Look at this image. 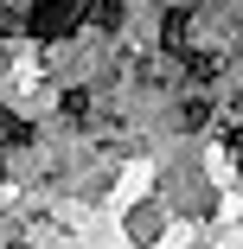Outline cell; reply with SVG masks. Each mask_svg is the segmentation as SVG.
<instances>
[{
  "instance_id": "7a4b0ae2",
  "label": "cell",
  "mask_w": 243,
  "mask_h": 249,
  "mask_svg": "<svg viewBox=\"0 0 243 249\" xmlns=\"http://www.w3.org/2000/svg\"><path fill=\"white\" fill-rule=\"evenodd\" d=\"M186 38H192V7L173 0V7H167V26H160V45H167L173 58H186Z\"/></svg>"
},
{
  "instance_id": "6da1fadb",
  "label": "cell",
  "mask_w": 243,
  "mask_h": 249,
  "mask_svg": "<svg viewBox=\"0 0 243 249\" xmlns=\"http://www.w3.org/2000/svg\"><path fill=\"white\" fill-rule=\"evenodd\" d=\"M77 26H90V0H32V26H26V38L58 45V38H71Z\"/></svg>"
},
{
  "instance_id": "ba28073f",
  "label": "cell",
  "mask_w": 243,
  "mask_h": 249,
  "mask_svg": "<svg viewBox=\"0 0 243 249\" xmlns=\"http://www.w3.org/2000/svg\"><path fill=\"white\" fill-rule=\"evenodd\" d=\"M90 109H96L90 89H71V96H64V122H90Z\"/></svg>"
},
{
  "instance_id": "3957f363",
  "label": "cell",
  "mask_w": 243,
  "mask_h": 249,
  "mask_svg": "<svg viewBox=\"0 0 243 249\" xmlns=\"http://www.w3.org/2000/svg\"><path fill=\"white\" fill-rule=\"evenodd\" d=\"M32 26V0H0V38H19Z\"/></svg>"
},
{
  "instance_id": "9c48e42d",
  "label": "cell",
  "mask_w": 243,
  "mask_h": 249,
  "mask_svg": "<svg viewBox=\"0 0 243 249\" xmlns=\"http://www.w3.org/2000/svg\"><path fill=\"white\" fill-rule=\"evenodd\" d=\"M230 160H237V173H243V115H230Z\"/></svg>"
},
{
  "instance_id": "5b68a950",
  "label": "cell",
  "mask_w": 243,
  "mask_h": 249,
  "mask_svg": "<svg viewBox=\"0 0 243 249\" xmlns=\"http://www.w3.org/2000/svg\"><path fill=\"white\" fill-rule=\"evenodd\" d=\"M179 64H186V77H192V83H211V77L224 71V58H218V52H186Z\"/></svg>"
},
{
  "instance_id": "277c9868",
  "label": "cell",
  "mask_w": 243,
  "mask_h": 249,
  "mask_svg": "<svg viewBox=\"0 0 243 249\" xmlns=\"http://www.w3.org/2000/svg\"><path fill=\"white\" fill-rule=\"evenodd\" d=\"M122 19H128V0H90V26L96 32H115Z\"/></svg>"
},
{
  "instance_id": "52a82bcc",
  "label": "cell",
  "mask_w": 243,
  "mask_h": 249,
  "mask_svg": "<svg viewBox=\"0 0 243 249\" xmlns=\"http://www.w3.org/2000/svg\"><path fill=\"white\" fill-rule=\"evenodd\" d=\"M205 122H211V103H205V96H192V103L179 109V128H192V134H199Z\"/></svg>"
},
{
  "instance_id": "30bf717a",
  "label": "cell",
  "mask_w": 243,
  "mask_h": 249,
  "mask_svg": "<svg viewBox=\"0 0 243 249\" xmlns=\"http://www.w3.org/2000/svg\"><path fill=\"white\" fill-rule=\"evenodd\" d=\"M167 7H173V0H167Z\"/></svg>"
},
{
  "instance_id": "8992f818",
  "label": "cell",
  "mask_w": 243,
  "mask_h": 249,
  "mask_svg": "<svg viewBox=\"0 0 243 249\" xmlns=\"http://www.w3.org/2000/svg\"><path fill=\"white\" fill-rule=\"evenodd\" d=\"M26 141H32V122L13 115V109H0V147H26Z\"/></svg>"
}]
</instances>
